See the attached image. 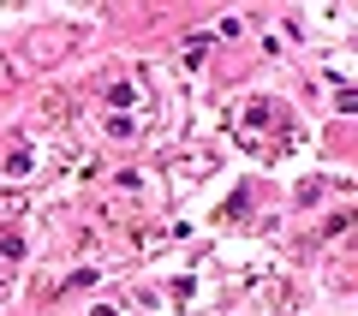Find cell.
<instances>
[{"label": "cell", "mask_w": 358, "mask_h": 316, "mask_svg": "<svg viewBox=\"0 0 358 316\" xmlns=\"http://www.w3.org/2000/svg\"><path fill=\"white\" fill-rule=\"evenodd\" d=\"M18 78H24V60H18V54H6V48H0V89H13Z\"/></svg>", "instance_id": "obj_1"}, {"label": "cell", "mask_w": 358, "mask_h": 316, "mask_svg": "<svg viewBox=\"0 0 358 316\" xmlns=\"http://www.w3.org/2000/svg\"><path fill=\"white\" fill-rule=\"evenodd\" d=\"M54 42H72V30H42L36 36V60H54V54H60Z\"/></svg>", "instance_id": "obj_2"}]
</instances>
